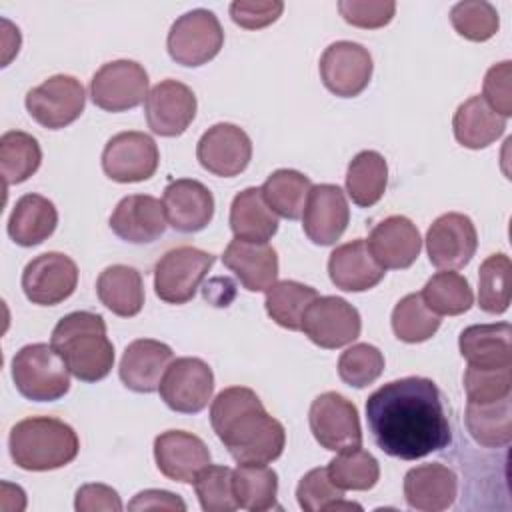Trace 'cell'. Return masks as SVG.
I'll return each instance as SVG.
<instances>
[{
  "label": "cell",
  "mask_w": 512,
  "mask_h": 512,
  "mask_svg": "<svg viewBox=\"0 0 512 512\" xmlns=\"http://www.w3.org/2000/svg\"><path fill=\"white\" fill-rule=\"evenodd\" d=\"M348 220L350 208L344 192L336 184L312 186L302 212V228L314 244H334L344 234Z\"/></svg>",
  "instance_id": "cell-19"
},
{
  "label": "cell",
  "mask_w": 512,
  "mask_h": 512,
  "mask_svg": "<svg viewBox=\"0 0 512 512\" xmlns=\"http://www.w3.org/2000/svg\"><path fill=\"white\" fill-rule=\"evenodd\" d=\"M260 190L274 214L288 220H298L304 212L312 182L298 170L280 168L266 178Z\"/></svg>",
  "instance_id": "cell-36"
},
{
  "label": "cell",
  "mask_w": 512,
  "mask_h": 512,
  "mask_svg": "<svg viewBox=\"0 0 512 512\" xmlns=\"http://www.w3.org/2000/svg\"><path fill=\"white\" fill-rule=\"evenodd\" d=\"M318 68L324 86L332 94L354 98L368 86L374 64L370 52L362 44L338 40L322 52Z\"/></svg>",
  "instance_id": "cell-15"
},
{
  "label": "cell",
  "mask_w": 512,
  "mask_h": 512,
  "mask_svg": "<svg viewBox=\"0 0 512 512\" xmlns=\"http://www.w3.org/2000/svg\"><path fill=\"white\" fill-rule=\"evenodd\" d=\"M366 244L374 260L384 270H402L416 262L422 248V238L410 218L388 216L370 230Z\"/></svg>",
  "instance_id": "cell-22"
},
{
  "label": "cell",
  "mask_w": 512,
  "mask_h": 512,
  "mask_svg": "<svg viewBox=\"0 0 512 512\" xmlns=\"http://www.w3.org/2000/svg\"><path fill=\"white\" fill-rule=\"evenodd\" d=\"M214 256L194 246L168 250L154 268L156 296L168 304H186L214 264Z\"/></svg>",
  "instance_id": "cell-7"
},
{
  "label": "cell",
  "mask_w": 512,
  "mask_h": 512,
  "mask_svg": "<svg viewBox=\"0 0 512 512\" xmlns=\"http://www.w3.org/2000/svg\"><path fill=\"white\" fill-rule=\"evenodd\" d=\"M440 328V316L422 300L420 292L406 294L392 310V330L398 340L416 344L432 338Z\"/></svg>",
  "instance_id": "cell-40"
},
{
  "label": "cell",
  "mask_w": 512,
  "mask_h": 512,
  "mask_svg": "<svg viewBox=\"0 0 512 512\" xmlns=\"http://www.w3.org/2000/svg\"><path fill=\"white\" fill-rule=\"evenodd\" d=\"M450 22L454 30L472 42L490 40L500 26L496 8L484 0H464L452 6Z\"/></svg>",
  "instance_id": "cell-44"
},
{
  "label": "cell",
  "mask_w": 512,
  "mask_h": 512,
  "mask_svg": "<svg viewBox=\"0 0 512 512\" xmlns=\"http://www.w3.org/2000/svg\"><path fill=\"white\" fill-rule=\"evenodd\" d=\"M384 372V354L366 342L354 344L338 358V376L344 384L364 388L380 378Z\"/></svg>",
  "instance_id": "cell-45"
},
{
  "label": "cell",
  "mask_w": 512,
  "mask_h": 512,
  "mask_svg": "<svg viewBox=\"0 0 512 512\" xmlns=\"http://www.w3.org/2000/svg\"><path fill=\"white\" fill-rule=\"evenodd\" d=\"M42 162L38 140L22 130H8L0 138V172L6 186L26 182Z\"/></svg>",
  "instance_id": "cell-37"
},
{
  "label": "cell",
  "mask_w": 512,
  "mask_h": 512,
  "mask_svg": "<svg viewBox=\"0 0 512 512\" xmlns=\"http://www.w3.org/2000/svg\"><path fill=\"white\" fill-rule=\"evenodd\" d=\"M224 44V30L214 12L196 8L174 20L166 48L180 66H202L218 56Z\"/></svg>",
  "instance_id": "cell-6"
},
{
  "label": "cell",
  "mask_w": 512,
  "mask_h": 512,
  "mask_svg": "<svg viewBox=\"0 0 512 512\" xmlns=\"http://www.w3.org/2000/svg\"><path fill=\"white\" fill-rule=\"evenodd\" d=\"M466 428L484 448H502L512 440L510 396L494 402H468Z\"/></svg>",
  "instance_id": "cell-33"
},
{
  "label": "cell",
  "mask_w": 512,
  "mask_h": 512,
  "mask_svg": "<svg viewBox=\"0 0 512 512\" xmlns=\"http://www.w3.org/2000/svg\"><path fill=\"white\" fill-rule=\"evenodd\" d=\"M328 274L336 288L344 292H364L374 288L384 278L386 270L374 260L366 240L356 238L332 250Z\"/></svg>",
  "instance_id": "cell-27"
},
{
  "label": "cell",
  "mask_w": 512,
  "mask_h": 512,
  "mask_svg": "<svg viewBox=\"0 0 512 512\" xmlns=\"http://www.w3.org/2000/svg\"><path fill=\"white\" fill-rule=\"evenodd\" d=\"M78 284L76 262L62 252L32 258L22 272V290L32 304L56 306L70 298Z\"/></svg>",
  "instance_id": "cell-14"
},
{
  "label": "cell",
  "mask_w": 512,
  "mask_h": 512,
  "mask_svg": "<svg viewBox=\"0 0 512 512\" xmlns=\"http://www.w3.org/2000/svg\"><path fill=\"white\" fill-rule=\"evenodd\" d=\"M158 392L170 410L180 414H196L204 410L212 398V368L200 358H176L164 372Z\"/></svg>",
  "instance_id": "cell-11"
},
{
  "label": "cell",
  "mask_w": 512,
  "mask_h": 512,
  "mask_svg": "<svg viewBox=\"0 0 512 512\" xmlns=\"http://www.w3.org/2000/svg\"><path fill=\"white\" fill-rule=\"evenodd\" d=\"M8 448L18 468L46 472L70 464L78 456L80 440L64 420L30 416L12 426Z\"/></svg>",
  "instance_id": "cell-4"
},
{
  "label": "cell",
  "mask_w": 512,
  "mask_h": 512,
  "mask_svg": "<svg viewBox=\"0 0 512 512\" xmlns=\"http://www.w3.org/2000/svg\"><path fill=\"white\" fill-rule=\"evenodd\" d=\"M58 224V210L52 200L40 194H24L16 200L8 218V234L18 246H36L52 236Z\"/></svg>",
  "instance_id": "cell-29"
},
{
  "label": "cell",
  "mask_w": 512,
  "mask_h": 512,
  "mask_svg": "<svg viewBox=\"0 0 512 512\" xmlns=\"http://www.w3.org/2000/svg\"><path fill=\"white\" fill-rule=\"evenodd\" d=\"M512 366L506 368H474L464 372V390L468 402H494L510 396Z\"/></svg>",
  "instance_id": "cell-47"
},
{
  "label": "cell",
  "mask_w": 512,
  "mask_h": 512,
  "mask_svg": "<svg viewBox=\"0 0 512 512\" xmlns=\"http://www.w3.org/2000/svg\"><path fill=\"white\" fill-rule=\"evenodd\" d=\"M510 78H512V62L504 60L494 64L486 76H484V92L482 98L486 104L500 114L502 118H508L512 114V90H510Z\"/></svg>",
  "instance_id": "cell-50"
},
{
  "label": "cell",
  "mask_w": 512,
  "mask_h": 512,
  "mask_svg": "<svg viewBox=\"0 0 512 512\" xmlns=\"http://www.w3.org/2000/svg\"><path fill=\"white\" fill-rule=\"evenodd\" d=\"M282 10L280 0H236L230 4V18L240 28L258 30L276 22Z\"/></svg>",
  "instance_id": "cell-49"
},
{
  "label": "cell",
  "mask_w": 512,
  "mask_h": 512,
  "mask_svg": "<svg viewBox=\"0 0 512 512\" xmlns=\"http://www.w3.org/2000/svg\"><path fill=\"white\" fill-rule=\"evenodd\" d=\"M456 494L458 478L440 462L420 464L404 476V498L414 510L442 512L454 504Z\"/></svg>",
  "instance_id": "cell-25"
},
{
  "label": "cell",
  "mask_w": 512,
  "mask_h": 512,
  "mask_svg": "<svg viewBox=\"0 0 512 512\" xmlns=\"http://www.w3.org/2000/svg\"><path fill=\"white\" fill-rule=\"evenodd\" d=\"M196 96L186 84L166 78L158 82L144 100L148 128L166 138L180 136L196 116Z\"/></svg>",
  "instance_id": "cell-18"
},
{
  "label": "cell",
  "mask_w": 512,
  "mask_h": 512,
  "mask_svg": "<svg viewBox=\"0 0 512 512\" xmlns=\"http://www.w3.org/2000/svg\"><path fill=\"white\" fill-rule=\"evenodd\" d=\"M510 258L490 254L478 272V306L488 314H502L510 306Z\"/></svg>",
  "instance_id": "cell-42"
},
{
  "label": "cell",
  "mask_w": 512,
  "mask_h": 512,
  "mask_svg": "<svg viewBox=\"0 0 512 512\" xmlns=\"http://www.w3.org/2000/svg\"><path fill=\"white\" fill-rule=\"evenodd\" d=\"M16 390L34 402L60 400L70 390V370L52 344L22 346L12 358Z\"/></svg>",
  "instance_id": "cell-5"
},
{
  "label": "cell",
  "mask_w": 512,
  "mask_h": 512,
  "mask_svg": "<svg viewBox=\"0 0 512 512\" xmlns=\"http://www.w3.org/2000/svg\"><path fill=\"white\" fill-rule=\"evenodd\" d=\"M316 442L332 452L362 446V428L356 406L338 392H324L312 400L308 412Z\"/></svg>",
  "instance_id": "cell-9"
},
{
  "label": "cell",
  "mask_w": 512,
  "mask_h": 512,
  "mask_svg": "<svg viewBox=\"0 0 512 512\" xmlns=\"http://www.w3.org/2000/svg\"><path fill=\"white\" fill-rule=\"evenodd\" d=\"M478 248L474 222L460 212L438 216L426 232V252L430 264L440 270L464 268Z\"/></svg>",
  "instance_id": "cell-16"
},
{
  "label": "cell",
  "mask_w": 512,
  "mask_h": 512,
  "mask_svg": "<svg viewBox=\"0 0 512 512\" xmlns=\"http://www.w3.org/2000/svg\"><path fill=\"white\" fill-rule=\"evenodd\" d=\"M196 158L200 166L214 176H238L252 158L250 136L236 124L218 122L200 136Z\"/></svg>",
  "instance_id": "cell-17"
},
{
  "label": "cell",
  "mask_w": 512,
  "mask_h": 512,
  "mask_svg": "<svg viewBox=\"0 0 512 512\" xmlns=\"http://www.w3.org/2000/svg\"><path fill=\"white\" fill-rule=\"evenodd\" d=\"M74 508L78 512H94V510L120 512L122 500L118 492L106 484H84L76 492Z\"/></svg>",
  "instance_id": "cell-51"
},
{
  "label": "cell",
  "mask_w": 512,
  "mask_h": 512,
  "mask_svg": "<svg viewBox=\"0 0 512 512\" xmlns=\"http://www.w3.org/2000/svg\"><path fill=\"white\" fill-rule=\"evenodd\" d=\"M96 294L112 314L122 318L136 316L144 306L142 276L126 264L104 268L96 280Z\"/></svg>",
  "instance_id": "cell-31"
},
{
  "label": "cell",
  "mask_w": 512,
  "mask_h": 512,
  "mask_svg": "<svg viewBox=\"0 0 512 512\" xmlns=\"http://www.w3.org/2000/svg\"><path fill=\"white\" fill-rule=\"evenodd\" d=\"M72 376L82 382L106 378L114 366V344L100 314L78 310L58 320L50 338Z\"/></svg>",
  "instance_id": "cell-3"
},
{
  "label": "cell",
  "mask_w": 512,
  "mask_h": 512,
  "mask_svg": "<svg viewBox=\"0 0 512 512\" xmlns=\"http://www.w3.org/2000/svg\"><path fill=\"white\" fill-rule=\"evenodd\" d=\"M160 162L156 142L136 130L112 136L102 152L104 174L114 182H144L154 176Z\"/></svg>",
  "instance_id": "cell-13"
},
{
  "label": "cell",
  "mask_w": 512,
  "mask_h": 512,
  "mask_svg": "<svg viewBox=\"0 0 512 512\" xmlns=\"http://www.w3.org/2000/svg\"><path fill=\"white\" fill-rule=\"evenodd\" d=\"M512 328L508 322L474 324L462 330L458 348L468 366L506 368L512 366Z\"/></svg>",
  "instance_id": "cell-28"
},
{
  "label": "cell",
  "mask_w": 512,
  "mask_h": 512,
  "mask_svg": "<svg viewBox=\"0 0 512 512\" xmlns=\"http://www.w3.org/2000/svg\"><path fill=\"white\" fill-rule=\"evenodd\" d=\"M230 228L234 238L248 242H268L278 232V218L266 204L260 188H246L234 196Z\"/></svg>",
  "instance_id": "cell-32"
},
{
  "label": "cell",
  "mask_w": 512,
  "mask_h": 512,
  "mask_svg": "<svg viewBox=\"0 0 512 512\" xmlns=\"http://www.w3.org/2000/svg\"><path fill=\"white\" fill-rule=\"evenodd\" d=\"M130 510H186L184 500L168 490L138 492L128 504Z\"/></svg>",
  "instance_id": "cell-52"
},
{
  "label": "cell",
  "mask_w": 512,
  "mask_h": 512,
  "mask_svg": "<svg viewBox=\"0 0 512 512\" xmlns=\"http://www.w3.org/2000/svg\"><path fill=\"white\" fill-rule=\"evenodd\" d=\"M318 298V292L312 286H306L296 280L274 282L266 290V312L282 328L302 330V318L306 308Z\"/></svg>",
  "instance_id": "cell-38"
},
{
  "label": "cell",
  "mask_w": 512,
  "mask_h": 512,
  "mask_svg": "<svg viewBox=\"0 0 512 512\" xmlns=\"http://www.w3.org/2000/svg\"><path fill=\"white\" fill-rule=\"evenodd\" d=\"M210 424L238 464H268L280 458L286 432L254 390L224 388L210 406Z\"/></svg>",
  "instance_id": "cell-2"
},
{
  "label": "cell",
  "mask_w": 512,
  "mask_h": 512,
  "mask_svg": "<svg viewBox=\"0 0 512 512\" xmlns=\"http://www.w3.org/2000/svg\"><path fill=\"white\" fill-rule=\"evenodd\" d=\"M366 422L376 446L400 460H418L444 450L452 428L444 398L430 378L408 376L374 390Z\"/></svg>",
  "instance_id": "cell-1"
},
{
  "label": "cell",
  "mask_w": 512,
  "mask_h": 512,
  "mask_svg": "<svg viewBox=\"0 0 512 512\" xmlns=\"http://www.w3.org/2000/svg\"><path fill=\"white\" fill-rule=\"evenodd\" d=\"M338 10L342 18L356 26V28H382L386 26L394 12H396V2L392 0H340Z\"/></svg>",
  "instance_id": "cell-48"
},
{
  "label": "cell",
  "mask_w": 512,
  "mask_h": 512,
  "mask_svg": "<svg viewBox=\"0 0 512 512\" xmlns=\"http://www.w3.org/2000/svg\"><path fill=\"white\" fill-rule=\"evenodd\" d=\"M222 262L250 292H266L278 278V254L268 242L234 238L226 246Z\"/></svg>",
  "instance_id": "cell-26"
},
{
  "label": "cell",
  "mask_w": 512,
  "mask_h": 512,
  "mask_svg": "<svg viewBox=\"0 0 512 512\" xmlns=\"http://www.w3.org/2000/svg\"><path fill=\"white\" fill-rule=\"evenodd\" d=\"M172 360L174 352L168 344L152 338H138L126 346L118 374L128 390L150 394L160 388L162 376Z\"/></svg>",
  "instance_id": "cell-23"
},
{
  "label": "cell",
  "mask_w": 512,
  "mask_h": 512,
  "mask_svg": "<svg viewBox=\"0 0 512 512\" xmlns=\"http://www.w3.org/2000/svg\"><path fill=\"white\" fill-rule=\"evenodd\" d=\"M28 114L48 130H60L80 118L86 104L84 86L68 74H56L26 92Z\"/></svg>",
  "instance_id": "cell-8"
},
{
  "label": "cell",
  "mask_w": 512,
  "mask_h": 512,
  "mask_svg": "<svg viewBox=\"0 0 512 512\" xmlns=\"http://www.w3.org/2000/svg\"><path fill=\"white\" fill-rule=\"evenodd\" d=\"M358 310L344 298L318 296L304 312L302 332L320 348H342L360 336Z\"/></svg>",
  "instance_id": "cell-12"
},
{
  "label": "cell",
  "mask_w": 512,
  "mask_h": 512,
  "mask_svg": "<svg viewBox=\"0 0 512 512\" xmlns=\"http://www.w3.org/2000/svg\"><path fill=\"white\" fill-rule=\"evenodd\" d=\"M296 498L304 512L360 508L354 502H344V490L330 480L326 468H314L306 472L298 482Z\"/></svg>",
  "instance_id": "cell-43"
},
{
  "label": "cell",
  "mask_w": 512,
  "mask_h": 512,
  "mask_svg": "<svg viewBox=\"0 0 512 512\" xmlns=\"http://www.w3.org/2000/svg\"><path fill=\"white\" fill-rule=\"evenodd\" d=\"M388 164L376 150L358 152L346 172V192L356 206H374L386 192Z\"/></svg>",
  "instance_id": "cell-34"
},
{
  "label": "cell",
  "mask_w": 512,
  "mask_h": 512,
  "mask_svg": "<svg viewBox=\"0 0 512 512\" xmlns=\"http://www.w3.org/2000/svg\"><path fill=\"white\" fill-rule=\"evenodd\" d=\"M330 480L342 490H370L380 478L378 460L360 446L342 450L328 464Z\"/></svg>",
  "instance_id": "cell-41"
},
{
  "label": "cell",
  "mask_w": 512,
  "mask_h": 512,
  "mask_svg": "<svg viewBox=\"0 0 512 512\" xmlns=\"http://www.w3.org/2000/svg\"><path fill=\"white\" fill-rule=\"evenodd\" d=\"M424 304L438 316H458L470 310L474 294L468 280L452 270L436 272L420 292Z\"/></svg>",
  "instance_id": "cell-39"
},
{
  "label": "cell",
  "mask_w": 512,
  "mask_h": 512,
  "mask_svg": "<svg viewBox=\"0 0 512 512\" xmlns=\"http://www.w3.org/2000/svg\"><path fill=\"white\" fill-rule=\"evenodd\" d=\"M194 490L206 512H232L238 508L232 490V470L228 466L202 468L194 478Z\"/></svg>",
  "instance_id": "cell-46"
},
{
  "label": "cell",
  "mask_w": 512,
  "mask_h": 512,
  "mask_svg": "<svg viewBox=\"0 0 512 512\" xmlns=\"http://www.w3.org/2000/svg\"><path fill=\"white\" fill-rule=\"evenodd\" d=\"M154 460L166 478L190 484L210 464V450L192 432L166 430L154 438Z\"/></svg>",
  "instance_id": "cell-20"
},
{
  "label": "cell",
  "mask_w": 512,
  "mask_h": 512,
  "mask_svg": "<svg viewBox=\"0 0 512 512\" xmlns=\"http://www.w3.org/2000/svg\"><path fill=\"white\" fill-rule=\"evenodd\" d=\"M168 226L164 206L148 194H132L122 198L112 216V232L130 244H148L164 234Z\"/></svg>",
  "instance_id": "cell-24"
},
{
  "label": "cell",
  "mask_w": 512,
  "mask_h": 512,
  "mask_svg": "<svg viewBox=\"0 0 512 512\" xmlns=\"http://www.w3.org/2000/svg\"><path fill=\"white\" fill-rule=\"evenodd\" d=\"M456 140L470 150H480L496 142L506 130V118L496 114L482 96L464 100L452 118Z\"/></svg>",
  "instance_id": "cell-30"
},
{
  "label": "cell",
  "mask_w": 512,
  "mask_h": 512,
  "mask_svg": "<svg viewBox=\"0 0 512 512\" xmlns=\"http://www.w3.org/2000/svg\"><path fill=\"white\" fill-rule=\"evenodd\" d=\"M162 206L168 224L184 234L204 230L214 216V196L198 180L178 178L164 188Z\"/></svg>",
  "instance_id": "cell-21"
},
{
  "label": "cell",
  "mask_w": 512,
  "mask_h": 512,
  "mask_svg": "<svg viewBox=\"0 0 512 512\" xmlns=\"http://www.w3.org/2000/svg\"><path fill=\"white\" fill-rule=\"evenodd\" d=\"M148 96V74L134 60L102 64L90 80L92 102L106 112H124L142 104Z\"/></svg>",
  "instance_id": "cell-10"
},
{
  "label": "cell",
  "mask_w": 512,
  "mask_h": 512,
  "mask_svg": "<svg viewBox=\"0 0 512 512\" xmlns=\"http://www.w3.org/2000/svg\"><path fill=\"white\" fill-rule=\"evenodd\" d=\"M232 490L238 508L264 512L276 506L278 476L266 464H238L232 470Z\"/></svg>",
  "instance_id": "cell-35"
}]
</instances>
